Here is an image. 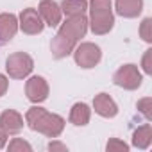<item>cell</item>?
<instances>
[{"label":"cell","instance_id":"44dd1931","mask_svg":"<svg viewBox=\"0 0 152 152\" xmlns=\"http://www.w3.org/2000/svg\"><path fill=\"white\" fill-rule=\"evenodd\" d=\"M150 57H152V50L148 48L143 56V70L145 73H152V64H150Z\"/></svg>","mask_w":152,"mask_h":152},{"label":"cell","instance_id":"2e32d148","mask_svg":"<svg viewBox=\"0 0 152 152\" xmlns=\"http://www.w3.org/2000/svg\"><path fill=\"white\" fill-rule=\"evenodd\" d=\"M59 7L66 16L84 15L86 9H88V0H63Z\"/></svg>","mask_w":152,"mask_h":152},{"label":"cell","instance_id":"30bf717a","mask_svg":"<svg viewBox=\"0 0 152 152\" xmlns=\"http://www.w3.org/2000/svg\"><path fill=\"white\" fill-rule=\"evenodd\" d=\"M18 32V18L11 13L0 15V43L11 41Z\"/></svg>","mask_w":152,"mask_h":152},{"label":"cell","instance_id":"7a4b0ae2","mask_svg":"<svg viewBox=\"0 0 152 152\" xmlns=\"http://www.w3.org/2000/svg\"><path fill=\"white\" fill-rule=\"evenodd\" d=\"M25 122L29 124V127L32 131L41 132L47 138H57L64 129V120L59 115L48 113L47 109L38 107V106H34V107H31L27 111Z\"/></svg>","mask_w":152,"mask_h":152},{"label":"cell","instance_id":"e0dca14e","mask_svg":"<svg viewBox=\"0 0 152 152\" xmlns=\"http://www.w3.org/2000/svg\"><path fill=\"white\" fill-rule=\"evenodd\" d=\"M7 148H9V152H23V150H25V152H31V150H32V147H31L25 140H22V138H15V140L9 143Z\"/></svg>","mask_w":152,"mask_h":152},{"label":"cell","instance_id":"5bb4252c","mask_svg":"<svg viewBox=\"0 0 152 152\" xmlns=\"http://www.w3.org/2000/svg\"><path fill=\"white\" fill-rule=\"evenodd\" d=\"M90 116H91V111L90 107L84 104V102H77V104H73L72 111H70V122L73 125H86L90 122Z\"/></svg>","mask_w":152,"mask_h":152},{"label":"cell","instance_id":"9c48e42d","mask_svg":"<svg viewBox=\"0 0 152 152\" xmlns=\"http://www.w3.org/2000/svg\"><path fill=\"white\" fill-rule=\"evenodd\" d=\"M38 13H39L41 20H43L48 27H56V25L61 22V16H63L61 7L54 2V0H41V4H39V7H38Z\"/></svg>","mask_w":152,"mask_h":152},{"label":"cell","instance_id":"3957f363","mask_svg":"<svg viewBox=\"0 0 152 152\" xmlns=\"http://www.w3.org/2000/svg\"><path fill=\"white\" fill-rule=\"evenodd\" d=\"M90 22L88 25L91 27L93 34H107L113 29L115 16H113V7L111 0H90Z\"/></svg>","mask_w":152,"mask_h":152},{"label":"cell","instance_id":"cb8c5ba5","mask_svg":"<svg viewBox=\"0 0 152 152\" xmlns=\"http://www.w3.org/2000/svg\"><path fill=\"white\" fill-rule=\"evenodd\" d=\"M6 141H7V132H6V129L2 125H0V148L6 147Z\"/></svg>","mask_w":152,"mask_h":152},{"label":"cell","instance_id":"ffe728a7","mask_svg":"<svg viewBox=\"0 0 152 152\" xmlns=\"http://www.w3.org/2000/svg\"><path fill=\"white\" fill-rule=\"evenodd\" d=\"M150 104H152V100H150V97H145V99H141L140 102H138V111L147 118V120H150L152 118V111H150Z\"/></svg>","mask_w":152,"mask_h":152},{"label":"cell","instance_id":"7402d4cb","mask_svg":"<svg viewBox=\"0 0 152 152\" xmlns=\"http://www.w3.org/2000/svg\"><path fill=\"white\" fill-rule=\"evenodd\" d=\"M7 86H9V81H7V77L0 73V97H2V95L7 91Z\"/></svg>","mask_w":152,"mask_h":152},{"label":"cell","instance_id":"7c38bea8","mask_svg":"<svg viewBox=\"0 0 152 152\" xmlns=\"http://www.w3.org/2000/svg\"><path fill=\"white\" fill-rule=\"evenodd\" d=\"M0 125L6 129L7 134H18L23 127V118L15 109H6L0 115Z\"/></svg>","mask_w":152,"mask_h":152},{"label":"cell","instance_id":"4fadbf2b","mask_svg":"<svg viewBox=\"0 0 152 152\" xmlns=\"http://www.w3.org/2000/svg\"><path fill=\"white\" fill-rule=\"evenodd\" d=\"M143 9V0H116V11L124 18H136Z\"/></svg>","mask_w":152,"mask_h":152},{"label":"cell","instance_id":"52a82bcc","mask_svg":"<svg viewBox=\"0 0 152 152\" xmlns=\"http://www.w3.org/2000/svg\"><path fill=\"white\" fill-rule=\"evenodd\" d=\"M45 27V22L41 20L39 13L32 7H27L20 13L18 20V29H22L25 34H39Z\"/></svg>","mask_w":152,"mask_h":152},{"label":"cell","instance_id":"d6986e66","mask_svg":"<svg viewBox=\"0 0 152 152\" xmlns=\"http://www.w3.org/2000/svg\"><path fill=\"white\" fill-rule=\"evenodd\" d=\"M106 150H107V152H116V150H118V152H127V150H129V145L124 143V141H120V140H116V138H113V140L107 141Z\"/></svg>","mask_w":152,"mask_h":152},{"label":"cell","instance_id":"277c9868","mask_svg":"<svg viewBox=\"0 0 152 152\" xmlns=\"http://www.w3.org/2000/svg\"><path fill=\"white\" fill-rule=\"evenodd\" d=\"M34 61L29 54L25 52H15L6 59V70L9 73V77L13 79H23L32 72Z\"/></svg>","mask_w":152,"mask_h":152},{"label":"cell","instance_id":"603a6c76","mask_svg":"<svg viewBox=\"0 0 152 152\" xmlns=\"http://www.w3.org/2000/svg\"><path fill=\"white\" fill-rule=\"evenodd\" d=\"M47 148H48V150H63V152H64V150H68V148H66V145H63V143H59V141H50Z\"/></svg>","mask_w":152,"mask_h":152},{"label":"cell","instance_id":"6da1fadb","mask_svg":"<svg viewBox=\"0 0 152 152\" xmlns=\"http://www.w3.org/2000/svg\"><path fill=\"white\" fill-rule=\"evenodd\" d=\"M86 31H88V20H86L84 15L68 16V20L61 25L56 38L50 43L52 56L56 59H63V57L70 56L73 52L75 45L79 43V39L84 38Z\"/></svg>","mask_w":152,"mask_h":152},{"label":"cell","instance_id":"8fae6325","mask_svg":"<svg viewBox=\"0 0 152 152\" xmlns=\"http://www.w3.org/2000/svg\"><path fill=\"white\" fill-rule=\"evenodd\" d=\"M93 107H95V113L104 118H113L118 113V106L107 93H99L93 99Z\"/></svg>","mask_w":152,"mask_h":152},{"label":"cell","instance_id":"ba28073f","mask_svg":"<svg viewBox=\"0 0 152 152\" xmlns=\"http://www.w3.org/2000/svg\"><path fill=\"white\" fill-rule=\"evenodd\" d=\"M25 95L34 104H39V102L47 100V97H48V84H47V81L43 77H39V75L31 77L25 83Z\"/></svg>","mask_w":152,"mask_h":152},{"label":"cell","instance_id":"ac0fdd59","mask_svg":"<svg viewBox=\"0 0 152 152\" xmlns=\"http://www.w3.org/2000/svg\"><path fill=\"white\" fill-rule=\"evenodd\" d=\"M140 34H141V38H143L147 43H150V41H152V20H150V18H145V20L141 22Z\"/></svg>","mask_w":152,"mask_h":152},{"label":"cell","instance_id":"9a60e30c","mask_svg":"<svg viewBox=\"0 0 152 152\" xmlns=\"http://www.w3.org/2000/svg\"><path fill=\"white\" fill-rule=\"evenodd\" d=\"M152 141V127L150 124H145L141 127H138L132 132V145L138 148H147Z\"/></svg>","mask_w":152,"mask_h":152},{"label":"cell","instance_id":"8992f818","mask_svg":"<svg viewBox=\"0 0 152 152\" xmlns=\"http://www.w3.org/2000/svg\"><path fill=\"white\" fill-rule=\"evenodd\" d=\"M73 57H75V63L81 68H93V66L99 64L102 54H100V48L95 43H81L75 48Z\"/></svg>","mask_w":152,"mask_h":152},{"label":"cell","instance_id":"5b68a950","mask_svg":"<svg viewBox=\"0 0 152 152\" xmlns=\"http://www.w3.org/2000/svg\"><path fill=\"white\" fill-rule=\"evenodd\" d=\"M113 83L124 90H138L141 86V73L136 64H124L115 72Z\"/></svg>","mask_w":152,"mask_h":152}]
</instances>
